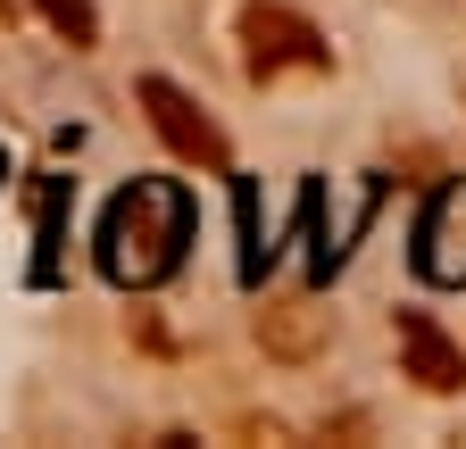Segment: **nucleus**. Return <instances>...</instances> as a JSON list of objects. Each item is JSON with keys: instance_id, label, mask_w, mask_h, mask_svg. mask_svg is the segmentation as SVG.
<instances>
[{"instance_id": "1", "label": "nucleus", "mask_w": 466, "mask_h": 449, "mask_svg": "<svg viewBox=\"0 0 466 449\" xmlns=\"http://www.w3.org/2000/svg\"><path fill=\"white\" fill-rule=\"evenodd\" d=\"M192 242V208L175 184H134V192H116L108 224H100V266L116 274V284H158V274L184 258Z\"/></svg>"}, {"instance_id": "2", "label": "nucleus", "mask_w": 466, "mask_h": 449, "mask_svg": "<svg viewBox=\"0 0 466 449\" xmlns=\"http://www.w3.org/2000/svg\"><path fill=\"white\" fill-rule=\"evenodd\" d=\"M242 67L258 75V84H275V75H325L333 67V50H325V34L291 9V0H242Z\"/></svg>"}, {"instance_id": "3", "label": "nucleus", "mask_w": 466, "mask_h": 449, "mask_svg": "<svg viewBox=\"0 0 466 449\" xmlns=\"http://www.w3.org/2000/svg\"><path fill=\"white\" fill-rule=\"evenodd\" d=\"M134 92H142V117H150V134H158L175 158H184V166H200V175H225V166H233V150H225L217 117H208V108H200L184 84H175V75H142Z\"/></svg>"}, {"instance_id": "4", "label": "nucleus", "mask_w": 466, "mask_h": 449, "mask_svg": "<svg viewBox=\"0 0 466 449\" xmlns=\"http://www.w3.org/2000/svg\"><path fill=\"white\" fill-rule=\"evenodd\" d=\"M391 333H400V358H408V374H417L425 391H441V400H450V391H466V350L450 342L425 308H400Z\"/></svg>"}, {"instance_id": "5", "label": "nucleus", "mask_w": 466, "mask_h": 449, "mask_svg": "<svg viewBox=\"0 0 466 449\" xmlns=\"http://www.w3.org/2000/svg\"><path fill=\"white\" fill-rule=\"evenodd\" d=\"M417 266L433 274V284H466V184H450L425 216L417 234Z\"/></svg>"}, {"instance_id": "6", "label": "nucleus", "mask_w": 466, "mask_h": 449, "mask_svg": "<svg viewBox=\"0 0 466 449\" xmlns=\"http://www.w3.org/2000/svg\"><path fill=\"white\" fill-rule=\"evenodd\" d=\"M258 342H267L275 358H317L325 324H317L309 300H267V308H258Z\"/></svg>"}, {"instance_id": "7", "label": "nucleus", "mask_w": 466, "mask_h": 449, "mask_svg": "<svg viewBox=\"0 0 466 449\" xmlns=\"http://www.w3.org/2000/svg\"><path fill=\"white\" fill-rule=\"evenodd\" d=\"M34 9H42V25L67 50H92L100 42V9H92V0H34Z\"/></svg>"}, {"instance_id": "8", "label": "nucleus", "mask_w": 466, "mask_h": 449, "mask_svg": "<svg viewBox=\"0 0 466 449\" xmlns=\"http://www.w3.org/2000/svg\"><path fill=\"white\" fill-rule=\"evenodd\" d=\"M9 25H17V0H0V42H9Z\"/></svg>"}]
</instances>
